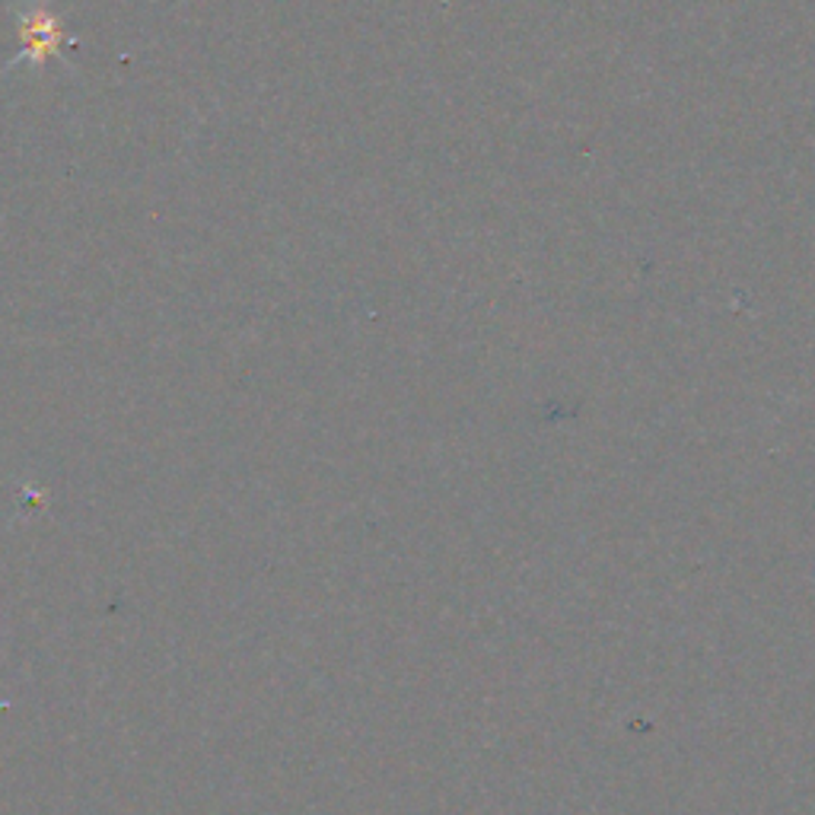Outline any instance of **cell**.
I'll use <instances>...</instances> for the list:
<instances>
[{
    "instance_id": "obj_1",
    "label": "cell",
    "mask_w": 815,
    "mask_h": 815,
    "mask_svg": "<svg viewBox=\"0 0 815 815\" xmlns=\"http://www.w3.org/2000/svg\"><path fill=\"white\" fill-rule=\"evenodd\" d=\"M64 29L61 23L54 20L52 13H42V17H29L27 23H23V45H27L29 58H35V61H42V58H49L54 54L61 45H64Z\"/></svg>"
}]
</instances>
